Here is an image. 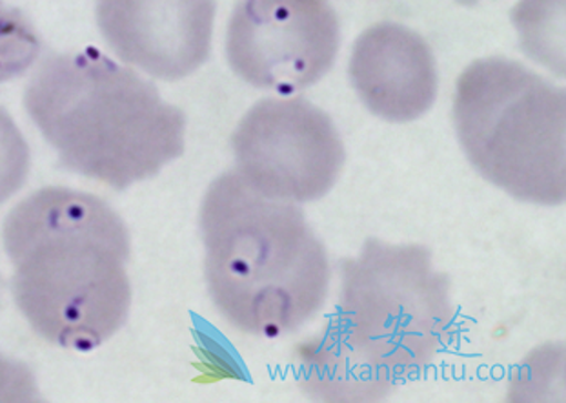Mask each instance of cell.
I'll return each mask as SVG.
<instances>
[{"instance_id": "obj_1", "label": "cell", "mask_w": 566, "mask_h": 403, "mask_svg": "<svg viewBox=\"0 0 566 403\" xmlns=\"http://www.w3.org/2000/svg\"><path fill=\"white\" fill-rule=\"evenodd\" d=\"M2 241L11 294L39 337L88 352L128 320L129 232L101 197L66 186L33 192L6 216Z\"/></svg>"}, {"instance_id": "obj_2", "label": "cell", "mask_w": 566, "mask_h": 403, "mask_svg": "<svg viewBox=\"0 0 566 403\" xmlns=\"http://www.w3.org/2000/svg\"><path fill=\"white\" fill-rule=\"evenodd\" d=\"M22 103L66 170L115 190L157 176L185 152L182 110L95 48L42 59Z\"/></svg>"}, {"instance_id": "obj_3", "label": "cell", "mask_w": 566, "mask_h": 403, "mask_svg": "<svg viewBox=\"0 0 566 403\" xmlns=\"http://www.w3.org/2000/svg\"><path fill=\"white\" fill-rule=\"evenodd\" d=\"M205 275L217 310L244 334L277 338L308 323L329 287L325 245L294 203L253 190L238 172L202 199Z\"/></svg>"}, {"instance_id": "obj_4", "label": "cell", "mask_w": 566, "mask_h": 403, "mask_svg": "<svg viewBox=\"0 0 566 403\" xmlns=\"http://www.w3.org/2000/svg\"><path fill=\"white\" fill-rule=\"evenodd\" d=\"M453 124L484 179L520 202H565V90L521 62L479 59L459 78Z\"/></svg>"}, {"instance_id": "obj_5", "label": "cell", "mask_w": 566, "mask_h": 403, "mask_svg": "<svg viewBox=\"0 0 566 403\" xmlns=\"http://www.w3.org/2000/svg\"><path fill=\"white\" fill-rule=\"evenodd\" d=\"M453 318L450 279L433 269L427 247L371 238L340 264L335 321L352 349L388 376L428 368L452 338Z\"/></svg>"}, {"instance_id": "obj_6", "label": "cell", "mask_w": 566, "mask_h": 403, "mask_svg": "<svg viewBox=\"0 0 566 403\" xmlns=\"http://www.w3.org/2000/svg\"><path fill=\"white\" fill-rule=\"evenodd\" d=\"M232 148L242 182L279 202L321 199L345 166L334 121L303 97L259 101L233 132Z\"/></svg>"}, {"instance_id": "obj_7", "label": "cell", "mask_w": 566, "mask_h": 403, "mask_svg": "<svg viewBox=\"0 0 566 403\" xmlns=\"http://www.w3.org/2000/svg\"><path fill=\"white\" fill-rule=\"evenodd\" d=\"M339 42L328 0H241L228 24L227 55L244 83L292 95L325 78Z\"/></svg>"}, {"instance_id": "obj_8", "label": "cell", "mask_w": 566, "mask_h": 403, "mask_svg": "<svg viewBox=\"0 0 566 403\" xmlns=\"http://www.w3.org/2000/svg\"><path fill=\"white\" fill-rule=\"evenodd\" d=\"M216 0H95L104 42L128 66L180 81L208 61Z\"/></svg>"}, {"instance_id": "obj_9", "label": "cell", "mask_w": 566, "mask_h": 403, "mask_svg": "<svg viewBox=\"0 0 566 403\" xmlns=\"http://www.w3.org/2000/svg\"><path fill=\"white\" fill-rule=\"evenodd\" d=\"M350 79L371 114L410 123L438 97V68L419 33L397 22H379L360 33L350 59Z\"/></svg>"}, {"instance_id": "obj_10", "label": "cell", "mask_w": 566, "mask_h": 403, "mask_svg": "<svg viewBox=\"0 0 566 403\" xmlns=\"http://www.w3.org/2000/svg\"><path fill=\"white\" fill-rule=\"evenodd\" d=\"M301 388L326 402H374L390 393L394 378L379 371L352 349L339 323L328 326L298 347Z\"/></svg>"}, {"instance_id": "obj_11", "label": "cell", "mask_w": 566, "mask_h": 403, "mask_svg": "<svg viewBox=\"0 0 566 403\" xmlns=\"http://www.w3.org/2000/svg\"><path fill=\"white\" fill-rule=\"evenodd\" d=\"M520 30L521 46L536 62H543L556 72V46L563 50V0H521L512 11Z\"/></svg>"}, {"instance_id": "obj_12", "label": "cell", "mask_w": 566, "mask_h": 403, "mask_svg": "<svg viewBox=\"0 0 566 403\" xmlns=\"http://www.w3.org/2000/svg\"><path fill=\"white\" fill-rule=\"evenodd\" d=\"M41 37L22 11L0 4V84L27 73L41 55Z\"/></svg>"}, {"instance_id": "obj_13", "label": "cell", "mask_w": 566, "mask_h": 403, "mask_svg": "<svg viewBox=\"0 0 566 403\" xmlns=\"http://www.w3.org/2000/svg\"><path fill=\"white\" fill-rule=\"evenodd\" d=\"M30 166V146L8 110L0 106V207L24 186Z\"/></svg>"}, {"instance_id": "obj_14", "label": "cell", "mask_w": 566, "mask_h": 403, "mask_svg": "<svg viewBox=\"0 0 566 403\" xmlns=\"http://www.w3.org/2000/svg\"><path fill=\"white\" fill-rule=\"evenodd\" d=\"M39 389L27 363L0 354V402H36Z\"/></svg>"}, {"instance_id": "obj_15", "label": "cell", "mask_w": 566, "mask_h": 403, "mask_svg": "<svg viewBox=\"0 0 566 403\" xmlns=\"http://www.w3.org/2000/svg\"><path fill=\"white\" fill-rule=\"evenodd\" d=\"M459 4L463 6H475L478 4L479 0H458Z\"/></svg>"}]
</instances>
